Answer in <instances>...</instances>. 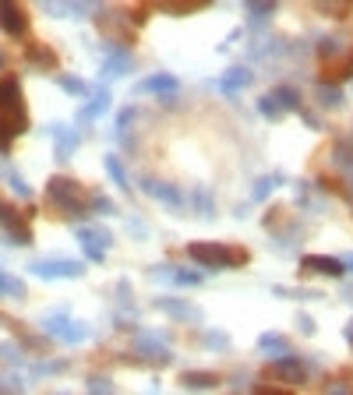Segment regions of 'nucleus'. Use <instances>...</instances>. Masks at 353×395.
<instances>
[{
    "label": "nucleus",
    "instance_id": "nucleus-1",
    "mask_svg": "<svg viewBox=\"0 0 353 395\" xmlns=\"http://www.w3.org/2000/svg\"><path fill=\"white\" fill-rule=\"evenodd\" d=\"M28 131V106L18 78H0V156L11 152V141Z\"/></svg>",
    "mask_w": 353,
    "mask_h": 395
},
{
    "label": "nucleus",
    "instance_id": "nucleus-2",
    "mask_svg": "<svg viewBox=\"0 0 353 395\" xmlns=\"http://www.w3.org/2000/svg\"><path fill=\"white\" fill-rule=\"evenodd\" d=\"M187 258H194L198 265L219 272V269H244L251 261V251L241 244H209V240H191L187 244Z\"/></svg>",
    "mask_w": 353,
    "mask_h": 395
},
{
    "label": "nucleus",
    "instance_id": "nucleus-3",
    "mask_svg": "<svg viewBox=\"0 0 353 395\" xmlns=\"http://www.w3.org/2000/svg\"><path fill=\"white\" fill-rule=\"evenodd\" d=\"M46 198H50V205H53L60 215L82 219V215L88 212L85 188H82L78 180H71V177H50V184H46Z\"/></svg>",
    "mask_w": 353,
    "mask_h": 395
},
{
    "label": "nucleus",
    "instance_id": "nucleus-4",
    "mask_svg": "<svg viewBox=\"0 0 353 395\" xmlns=\"http://www.w3.org/2000/svg\"><path fill=\"white\" fill-rule=\"evenodd\" d=\"M95 25L106 39L117 43V50H127L135 43V25H131V14L127 7H99L95 11Z\"/></svg>",
    "mask_w": 353,
    "mask_h": 395
},
{
    "label": "nucleus",
    "instance_id": "nucleus-5",
    "mask_svg": "<svg viewBox=\"0 0 353 395\" xmlns=\"http://www.w3.org/2000/svg\"><path fill=\"white\" fill-rule=\"evenodd\" d=\"M131 350H135L142 360L159 364V367L174 360V350L167 346V335H163V332H149V328H145V332H138V335H135V342H131Z\"/></svg>",
    "mask_w": 353,
    "mask_h": 395
},
{
    "label": "nucleus",
    "instance_id": "nucleus-6",
    "mask_svg": "<svg viewBox=\"0 0 353 395\" xmlns=\"http://www.w3.org/2000/svg\"><path fill=\"white\" fill-rule=\"evenodd\" d=\"M0 229H4V237L11 240V244H21V247H28L32 244V229H28V219L11 205V201H4L0 198Z\"/></svg>",
    "mask_w": 353,
    "mask_h": 395
},
{
    "label": "nucleus",
    "instance_id": "nucleus-7",
    "mask_svg": "<svg viewBox=\"0 0 353 395\" xmlns=\"http://www.w3.org/2000/svg\"><path fill=\"white\" fill-rule=\"evenodd\" d=\"M32 276H43V279H78L85 272L82 261H71V258H43V261H32L28 265Z\"/></svg>",
    "mask_w": 353,
    "mask_h": 395
},
{
    "label": "nucleus",
    "instance_id": "nucleus-8",
    "mask_svg": "<svg viewBox=\"0 0 353 395\" xmlns=\"http://www.w3.org/2000/svg\"><path fill=\"white\" fill-rule=\"evenodd\" d=\"M75 240L82 244L88 261H102L106 247L113 244V233H110L106 226H82V229H75Z\"/></svg>",
    "mask_w": 353,
    "mask_h": 395
},
{
    "label": "nucleus",
    "instance_id": "nucleus-9",
    "mask_svg": "<svg viewBox=\"0 0 353 395\" xmlns=\"http://www.w3.org/2000/svg\"><path fill=\"white\" fill-rule=\"evenodd\" d=\"M265 374L272 378V382H286V385H304L311 374H307V367H304V360H297V357H279V360H272L268 367H265Z\"/></svg>",
    "mask_w": 353,
    "mask_h": 395
},
{
    "label": "nucleus",
    "instance_id": "nucleus-10",
    "mask_svg": "<svg viewBox=\"0 0 353 395\" xmlns=\"http://www.w3.org/2000/svg\"><path fill=\"white\" fill-rule=\"evenodd\" d=\"M142 191H145V195H152L156 201H163V205H167V208H174V212H184V208H187V198H184V191H180L176 184H170V180L142 177Z\"/></svg>",
    "mask_w": 353,
    "mask_h": 395
},
{
    "label": "nucleus",
    "instance_id": "nucleus-11",
    "mask_svg": "<svg viewBox=\"0 0 353 395\" xmlns=\"http://www.w3.org/2000/svg\"><path fill=\"white\" fill-rule=\"evenodd\" d=\"M350 78H353V46L343 57L322 60V71H318V82H322V85L336 89V85H343V82H350Z\"/></svg>",
    "mask_w": 353,
    "mask_h": 395
},
{
    "label": "nucleus",
    "instance_id": "nucleus-12",
    "mask_svg": "<svg viewBox=\"0 0 353 395\" xmlns=\"http://www.w3.org/2000/svg\"><path fill=\"white\" fill-rule=\"evenodd\" d=\"M0 28L11 39H25L28 36V11L21 4H0Z\"/></svg>",
    "mask_w": 353,
    "mask_h": 395
},
{
    "label": "nucleus",
    "instance_id": "nucleus-13",
    "mask_svg": "<svg viewBox=\"0 0 353 395\" xmlns=\"http://www.w3.org/2000/svg\"><path fill=\"white\" fill-rule=\"evenodd\" d=\"M176 89H180V82H176L174 75H149V78H142V82L135 85V92H142V96H159V99H174Z\"/></svg>",
    "mask_w": 353,
    "mask_h": 395
},
{
    "label": "nucleus",
    "instance_id": "nucleus-14",
    "mask_svg": "<svg viewBox=\"0 0 353 395\" xmlns=\"http://www.w3.org/2000/svg\"><path fill=\"white\" fill-rule=\"evenodd\" d=\"M131 67H135L131 50H110V57L99 64V78H102V82H110V78H124Z\"/></svg>",
    "mask_w": 353,
    "mask_h": 395
},
{
    "label": "nucleus",
    "instance_id": "nucleus-15",
    "mask_svg": "<svg viewBox=\"0 0 353 395\" xmlns=\"http://www.w3.org/2000/svg\"><path fill=\"white\" fill-rule=\"evenodd\" d=\"M251 78H255V75H251V67L233 64V67L219 78V92H223V96H237L241 89H248V85H251Z\"/></svg>",
    "mask_w": 353,
    "mask_h": 395
},
{
    "label": "nucleus",
    "instance_id": "nucleus-16",
    "mask_svg": "<svg viewBox=\"0 0 353 395\" xmlns=\"http://www.w3.org/2000/svg\"><path fill=\"white\" fill-rule=\"evenodd\" d=\"M156 310H167L176 321H198V318H201V310H198L194 303L176 300V296H159V300H156Z\"/></svg>",
    "mask_w": 353,
    "mask_h": 395
},
{
    "label": "nucleus",
    "instance_id": "nucleus-17",
    "mask_svg": "<svg viewBox=\"0 0 353 395\" xmlns=\"http://www.w3.org/2000/svg\"><path fill=\"white\" fill-rule=\"evenodd\" d=\"M25 60L32 67H39V71H53L57 67V50L46 46V43H28L25 46Z\"/></svg>",
    "mask_w": 353,
    "mask_h": 395
},
{
    "label": "nucleus",
    "instance_id": "nucleus-18",
    "mask_svg": "<svg viewBox=\"0 0 353 395\" xmlns=\"http://www.w3.org/2000/svg\"><path fill=\"white\" fill-rule=\"evenodd\" d=\"M300 269H304V272H322V276H343L339 258H325V254H307V258L300 261Z\"/></svg>",
    "mask_w": 353,
    "mask_h": 395
},
{
    "label": "nucleus",
    "instance_id": "nucleus-19",
    "mask_svg": "<svg viewBox=\"0 0 353 395\" xmlns=\"http://www.w3.org/2000/svg\"><path fill=\"white\" fill-rule=\"evenodd\" d=\"M106 109H110V89H99V92L88 99L85 106H82L78 120H82V124H92V120H99V117H102Z\"/></svg>",
    "mask_w": 353,
    "mask_h": 395
},
{
    "label": "nucleus",
    "instance_id": "nucleus-20",
    "mask_svg": "<svg viewBox=\"0 0 353 395\" xmlns=\"http://www.w3.org/2000/svg\"><path fill=\"white\" fill-rule=\"evenodd\" d=\"M149 276H152V279H170L176 286H198V283H201V276L191 272V269H152Z\"/></svg>",
    "mask_w": 353,
    "mask_h": 395
},
{
    "label": "nucleus",
    "instance_id": "nucleus-21",
    "mask_svg": "<svg viewBox=\"0 0 353 395\" xmlns=\"http://www.w3.org/2000/svg\"><path fill=\"white\" fill-rule=\"evenodd\" d=\"M180 385H184V389H194V392H205V389H216V385H219V374H212V371H184V374H180Z\"/></svg>",
    "mask_w": 353,
    "mask_h": 395
},
{
    "label": "nucleus",
    "instance_id": "nucleus-22",
    "mask_svg": "<svg viewBox=\"0 0 353 395\" xmlns=\"http://www.w3.org/2000/svg\"><path fill=\"white\" fill-rule=\"evenodd\" d=\"M50 131L57 134V159H60V163H68V159H71V152L78 148V134H75L71 127H60V124H57V127H50Z\"/></svg>",
    "mask_w": 353,
    "mask_h": 395
},
{
    "label": "nucleus",
    "instance_id": "nucleus-23",
    "mask_svg": "<svg viewBox=\"0 0 353 395\" xmlns=\"http://www.w3.org/2000/svg\"><path fill=\"white\" fill-rule=\"evenodd\" d=\"M191 198H194L191 208L198 212V219H212V215H216V198H212V191H209L205 184H198V188L191 191Z\"/></svg>",
    "mask_w": 353,
    "mask_h": 395
},
{
    "label": "nucleus",
    "instance_id": "nucleus-24",
    "mask_svg": "<svg viewBox=\"0 0 353 395\" xmlns=\"http://www.w3.org/2000/svg\"><path fill=\"white\" fill-rule=\"evenodd\" d=\"M258 350H262V353H272L275 360H279V357H293L286 335H279V332H265L262 339H258Z\"/></svg>",
    "mask_w": 353,
    "mask_h": 395
},
{
    "label": "nucleus",
    "instance_id": "nucleus-25",
    "mask_svg": "<svg viewBox=\"0 0 353 395\" xmlns=\"http://www.w3.org/2000/svg\"><path fill=\"white\" fill-rule=\"evenodd\" d=\"M68 325H71V314H43V318H39V328H43L46 335H53V339H60Z\"/></svg>",
    "mask_w": 353,
    "mask_h": 395
},
{
    "label": "nucleus",
    "instance_id": "nucleus-26",
    "mask_svg": "<svg viewBox=\"0 0 353 395\" xmlns=\"http://www.w3.org/2000/svg\"><path fill=\"white\" fill-rule=\"evenodd\" d=\"M283 184H286V177H279V173L262 177V180L255 184V195H251V201H268V198L275 195V188H283Z\"/></svg>",
    "mask_w": 353,
    "mask_h": 395
},
{
    "label": "nucleus",
    "instance_id": "nucleus-27",
    "mask_svg": "<svg viewBox=\"0 0 353 395\" xmlns=\"http://www.w3.org/2000/svg\"><path fill=\"white\" fill-rule=\"evenodd\" d=\"M201 7H205V0H187V4L163 0V4H156V11H163V14H194V11H201Z\"/></svg>",
    "mask_w": 353,
    "mask_h": 395
},
{
    "label": "nucleus",
    "instance_id": "nucleus-28",
    "mask_svg": "<svg viewBox=\"0 0 353 395\" xmlns=\"http://www.w3.org/2000/svg\"><path fill=\"white\" fill-rule=\"evenodd\" d=\"M272 102H275L279 109H297V106H300V92L290 89V85H279V89L272 92Z\"/></svg>",
    "mask_w": 353,
    "mask_h": 395
},
{
    "label": "nucleus",
    "instance_id": "nucleus-29",
    "mask_svg": "<svg viewBox=\"0 0 353 395\" xmlns=\"http://www.w3.org/2000/svg\"><path fill=\"white\" fill-rule=\"evenodd\" d=\"M88 335H92V328H88L85 321H71V325L64 328V335H60V342H68V346H78V342H85Z\"/></svg>",
    "mask_w": 353,
    "mask_h": 395
},
{
    "label": "nucleus",
    "instance_id": "nucleus-30",
    "mask_svg": "<svg viewBox=\"0 0 353 395\" xmlns=\"http://www.w3.org/2000/svg\"><path fill=\"white\" fill-rule=\"evenodd\" d=\"M339 46H343V36H322L318 39V53H322V60H332V57H339Z\"/></svg>",
    "mask_w": 353,
    "mask_h": 395
},
{
    "label": "nucleus",
    "instance_id": "nucleus-31",
    "mask_svg": "<svg viewBox=\"0 0 353 395\" xmlns=\"http://www.w3.org/2000/svg\"><path fill=\"white\" fill-rule=\"evenodd\" d=\"M106 170H110V177H113V184L120 191H131V180H127V173H124V166H120L117 156H106Z\"/></svg>",
    "mask_w": 353,
    "mask_h": 395
},
{
    "label": "nucleus",
    "instance_id": "nucleus-32",
    "mask_svg": "<svg viewBox=\"0 0 353 395\" xmlns=\"http://www.w3.org/2000/svg\"><path fill=\"white\" fill-rule=\"evenodd\" d=\"M0 293L14 296V300H25V283H21L18 276H4V272H0Z\"/></svg>",
    "mask_w": 353,
    "mask_h": 395
},
{
    "label": "nucleus",
    "instance_id": "nucleus-33",
    "mask_svg": "<svg viewBox=\"0 0 353 395\" xmlns=\"http://www.w3.org/2000/svg\"><path fill=\"white\" fill-rule=\"evenodd\" d=\"M57 85H60L68 96H88V85L78 78V75H60V78H57Z\"/></svg>",
    "mask_w": 353,
    "mask_h": 395
},
{
    "label": "nucleus",
    "instance_id": "nucleus-34",
    "mask_svg": "<svg viewBox=\"0 0 353 395\" xmlns=\"http://www.w3.org/2000/svg\"><path fill=\"white\" fill-rule=\"evenodd\" d=\"M201 346H205V350H216V353H226V350H230V335H226V332H205Z\"/></svg>",
    "mask_w": 353,
    "mask_h": 395
},
{
    "label": "nucleus",
    "instance_id": "nucleus-35",
    "mask_svg": "<svg viewBox=\"0 0 353 395\" xmlns=\"http://www.w3.org/2000/svg\"><path fill=\"white\" fill-rule=\"evenodd\" d=\"M21 389H25V382H21L14 371L0 374V395H21Z\"/></svg>",
    "mask_w": 353,
    "mask_h": 395
},
{
    "label": "nucleus",
    "instance_id": "nucleus-36",
    "mask_svg": "<svg viewBox=\"0 0 353 395\" xmlns=\"http://www.w3.org/2000/svg\"><path fill=\"white\" fill-rule=\"evenodd\" d=\"M318 102H322L325 109H339V106H343V92H339V89L322 85V89H318Z\"/></svg>",
    "mask_w": 353,
    "mask_h": 395
},
{
    "label": "nucleus",
    "instance_id": "nucleus-37",
    "mask_svg": "<svg viewBox=\"0 0 353 395\" xmlns=\"http://www.w3.org/2000/svg\"><path fill=\"white\" fill-rule=\"evenodd\" d=\"M88 395H113V382L106 374H92L88 378Z\"/></svg>",
    "mask_w": 353,
    "mask_h": 395
},
{
    "label": "nucleus",
    "instance_id": "nucleus-38",
    "mask_svg": "<svg viewBox=\"0 0 353 395\" xmlns=\"http://www.w3.org/2000/svg\"><path fill=\"white\" fill-rule=\"evenodd\" d=\"M318 11H322L325 18H350L353 4H343V0H339V4H318Z\"/></svg>",
    "mask_w": 353,
    "mask_h": 395
},
{
    "label": "nucleus",
    "instance_id": "nucleus-39",
    "mask_svg": "<svg viewBox=\"0 0 353 395\" xmlns=\"http://www.w3.org/2000/svg\"><path fill=\"white\" fill-rule=\"evenodd\" d=\"M88 212H99V215H117V205H113L106 195H95V198H88Z\"/></svg>",
    "mask_w": 353,
    "mask_h": 395
},
{
    "label": "nucleus",
    "instance_id": "nucleus-40",
    "mask_svg": "<svg viewBox=\"0 0 353 395\" xmlns=\"http://www.w3.org/2000/svg\"><path fill=\"white\" fill-rule=\"evenodd\" d=\"M68 371V360H46V364H39L32 374L36 378H50V374H64Z\"/></svg>",
    "mask_w": 353,
    "mask_h": 395
},
{
    "label": "nucleus",
    "instance_id": "nucleus-41",
    "mask_svg": "<svg viewBox=\"0 0 353 395\" xmlns=\"http://www.w3.org/2000/svg\"><path fill=\"white\" fill-rule=\"evenodd\" d=\"M258 113H262V117H268V120H279V117H283V109L272 102V96H262V99H258Z\"/></svg>",
    "mask_w": 353,
    "mask_h": 395
},
{
    "label": "nucleus",
    "instance_id": "nucleus-42",
    "mask_svg": "<svg viewBox=\"0 0 353 395\" xmlns=\"http://www.w3.org/2000/svg\"><path fill=\"white\" fill-rule=\"evenodd\" d=\"M272 11H275V4H265V0H251V4H248V14H251V18H268Z\"/></svg>",
    "mask_w": 353,
    "mask_h": 395
},
{
    "label": "nucleus",
    "instance_id": "nucleus-43",
    "mask_svg": "<svg viewBox=\"0 0 353 395\" xmlns=\"http://www.w3.org/2000/svg\"><path fill=\"white\" fill-rule=\"evenodd\" d=\"M0 360H7V364H21V350L11 346V342H4V346H0Z\"/></svg>",
    "mask_w": 353,
    "mask_h": 395
},
{
    "label": "nucleus",
    "instance_id": "nucleus-44",
    "mask_svg": "<svg viewBox=\"0 0 353 395\" xmlns=\"http://www.w3.org/2000/svg\"><path fill=\"white\" fill-rule=\"evenodd\" d=\"M11 188H14V191H18L21 198H32V188H28V184H25L18 173H11Z\"/></svg>",
    "mask_w": 353,
    "mask_h": 395
},
{
    "label": "nucleus",
    "instance_id": "nucleus-45",
    "mask_svg": "<svg viewBox=\"0 0 353 395\" xmlns=\"http://www.w3.org/2000/svg\"><path fill=\"white\" fill-rule=\"evenodd\" d=\"M135 117H138V113H135L131 106H124V109H120V117H117V131H124V127H127Z\"/></svg>",
    "mask_w": 353,
    "mask_h": 395
},
{
    "label": "nucleus",
    "instance_id": "nucleus-46",
    "mask_svg": "<svg viewBox=\"0 0 353 395\" xmlns=\"http://www.w3.org/2000/svg\"><path fill=\"white\" fill-rule=\"evenodd\" d=\"M251 395H293L286 392V389H275V385H255V392Z\"/></svg>",
    "mask_w": 353,
    "mask_h": 395
},
{
    "label": "nucleus",
    "instance_id": "nucleus-47",
    "mask_svg": "<svg viewBox=\"0 0 353 395\" xmlns=\"http://www.w3.org/2000/svg\"><path fill=\"white\" fill-rule=\"evenodd\" d=\"M297 328H300L304 335H311V332H315V321H311L307 314H297Z\"/></svg>",
    "mask_w": 353,
    "mask_h": 395
},
{
    "label": "nucleus",
    "instance_id": "nucleus-48",
    "mask_svg": "<svg viewBox=\"0 0 353 395\" xmlns=\"http://www.w3.org/2000/svg\"><path fill=\"white\" fill-rule=\"evenodd\" d=\"M304 124H307V127H315V131H318V127H322V120H318V117H315V113H304Z\"/></svg>",
    "mask_w": 353,
    "mask_h": 395
},
{
    "label": "nucleus",
    "instance_id": "nucleus-49",
    "mask_svg": "<svg viewBox=\"0 0 353 395\" xmlns=\"http://www.w3.org/2000/svg\"><path fill=\"white\" fill-rule=\"evenodd\" d=\"M339 265H343V272H353V254H343Z\"/></svg>",
    "mask_w": 353,
    "mask_h": 395
},
{
    "label": "nucleus",
    "instance_id": "nucleus-50",
    "mask_svg": "<svg viewBox=\"0 0 353 395\" xmlns=\"http://www.w3.org/2000/svg\"><path fill=\"white\" fill-rule=\"evenodd\" d=\"M4 67H7V53L0 50V71H4Z\"/></svg>",
    "mask_w": 353,
    "mask_h": 395
},
{
    "label": "nucleus",
    "instance_id": "nucleus-51",
    "mask_svg": "<svg viewBox=\"0 0 353 395\" xmlns=\"http://www.w3.org/2000/svg\"><path fill=\"white\" fill-rule=\"evenodd\" d=\"M347 339H350V346H353V321L347 325Z\"/></svg>",
    "mask_w": 353,
    "mask_h": 395
},
{
    "label": "nucleus",
    "instance_id": "nucleus-52",
    "mask_svg": "<svg viewBox=\"0 0 353 395\" xmlns=\"http://www.w3.org/2000/svg\"><path fill=\"white\" fill-rule=\"evenodd\" d=\"M329 395H343V389H332V392H329Z\"/></svg>",
    "mask_w": 353,
    "mask_h": 395
},
{
    "label": "nucleus",
    "instance_id": "nucleus-53",
    "mask_svg": "<svg viewBox=\"0 0 353 395\" xmlns=\"http://www.w3.org/2000/svg\"><path fill=\"white\" fill-rule=\"evenodd\" d=\"M0 173H4V166H0Z\"/></svg>",
    "mask_w": 353,
    "mask_h": 395
}]
</instances>
